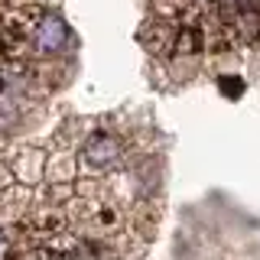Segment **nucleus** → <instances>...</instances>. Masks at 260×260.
Here are the masks:
<instances>
[{
    "instance_id": "nucleus-1",
    "label": "nucleus",
    "mask_w": 260,
    "mask_h": 260,
    "mask_svg": "<svg viewBox=\"0 0 260 260\" xmlns=\"http://www.w3.org/2000/svg\"><path fill=\"white\" fill-rule=\"evenodd\" d=\"M137 150L120 130H88V137L78 143V169L85 176H114L120 169L134 166Z\"/></svg>"
},
{
    "instance_id": "nucleus-2",
    "label": "nucleus",
    "mask_w": 260,
    "mask_h": 260,
    "mask_svg": "<svg viewBox=\"0 0 260 260\" xmlns=\"http://www.w3.org/2000/svg\"><path fill=\"white\" fill-rule=\"evenodd\" d=\"M72 49V29L69 23L62 20V13L55 10H46L39 13V20L32 23V29L26 32L23 46L16 49L20 59H29V62H62Z\"/></svg>"
},
{
    "instance_id": "nucleus-3",
    "label": "nucleus",
    "mask_w": 260,
    "mask_h": 260,
    "mask_svg": "<svg viewBox=\"0 0 260 260\" xmlns=\"http://www.w3.org/2000/svg\"><path fill=\"white\" fill-rule=\"evenodd\" d=\"M7 166L16 179V185H26V189H39L46 182V162L49 153L36 143H16L7 150Z\"/></svg>"
},
{
    "instance_id": "nucleus-4",
    "label": "nucleus",
    "mask_w": 260,
    "mask_h": 260,
    "mask_svg": "<svg viewBox=\"0 0 260 260\" xmlns=\"http://www.w3.org/2000/svg\"><path fill=\"white\" fill-rule=\"evenodd\" d=\"M176 29H179V23H176V20H162V16H153V20L143 26L140 39H143V46L150 49L153 55H159V59H173Z\"/></svg>"
},
{
    "instance_id": "nucleus-5",
    "label": "nucleus",
    "mask_w": 260,
    "mask_h": 260,
    "mask_svg": "<svg viewBox=\"0 0 260 260\" xmlns=\"http://www.w3.org/2000/svg\"><path fill=\"white\" fill-rule=\"evenodd\" d=\"M75 173H81V169H78V156L69 150V146H59L55 153H49L46 182H52V185H75Z\"/></svg>"
},
{
    "instance_id": "nucleus-6",
    "label": "nucleus",
    "mask_w": 260,
    "mask_h": 260,
    "mask_svg": "<svg viewBox=\"0 0 260 260\" xmlns=\"http://www.w3.org/2000/svg\"><path fill=\"white\" fill-rule=\"evenodd\" d=\"M218 85H221V91L231 94V98H238V94L244 91V81H241L238 75H221V81H218Z\"/></svg>"
},
{
    "instance_id": "nucleus-7",
    "label": "nucleus",
    "mask_w": 260,
    "mask_h": 260,
    "mask_svg": "<svg viewBox=\"0 0 260 260\" xmlns=\"http://www.w3.org/2000/svg\"><path fill=\"white\" fill-rule=\"evenodd\" d=\"M10 185H16V179L10 173V166H7V159H0V192H7Z\"/></svg>"
}]
</instances>
